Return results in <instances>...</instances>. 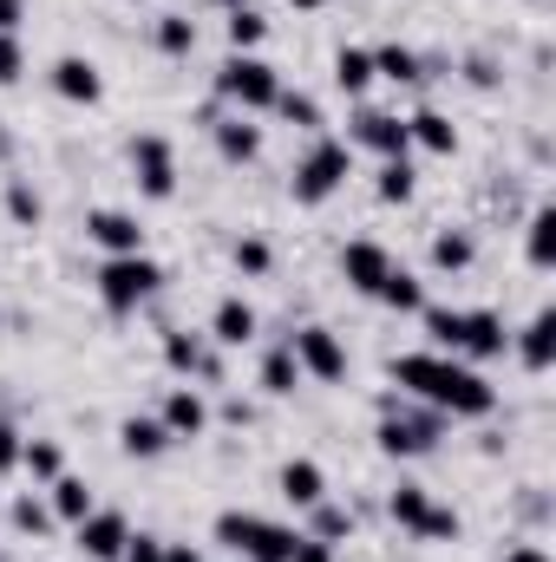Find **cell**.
<instances>
[{
	"instance_id": "cell-1",
	"label": "cell",
	"mask_w": 556,
	"mask_h": 562,
	"mask_svg": "<svg viewBox=\"0 0 556 562\" xmlns=\"http://www.w3.org/2000/svg\"><path fill=\"white\" fill-rule=\"evenodd\" d=\"M393 380L407 393H419L432 413H445V419H491L498 413V386L458 353H400Z\"/></svg>"
},
{
	"instance_id": "cell-2",
	"label": "cell",
	"mask_w": 556,
	"mask_h": 562,
	"mask_svg": "<svg viewBox=\"0 0 556 562\" xmlns=\"http://www.w3.org/2000/svg\"><path fill=\"white\" fill-rule=\"evenodd\" d=\"M347 177H354V144H347V138H314V144H308V157L294 164L288 190H294V203H301V210H314V203H327Z\"/></svg>"
},
{
	"instance_id": "cell-3",
	"label": "cell",
	"mask_w": 556,
	"mask_h": 562,
	"mask_svg": "<svg viewBox=\"0 0 556 562\" xmlns=\"http://www.w3.org/2000/svg\"><path fill=\"white\" fill-rule=\"evenodd\" d=\"M157 281H164V269L151 262V256H105L99 262V301H105V314H138L144 301L157 294Z\"/></svg>"
},
{
	"instance_id": "cell-4",
	"label": "cell",
	"mask_w": 556,
	"mask_h": 562,
	"mask_svg": "<svg viewBox=\"0 0 556 562\" xmlns=\"http://www.w3.org/2000/svg\"><path fill=\"white\" fill-rule=\"evenodd\" d=\"M216 92H223L236 112H269L276 92H281V72L269 59H256V53H230L223 72H216Z\"/></svg>"
},
{
	"instance_id": "cell-5",
	"label": "cell",
	"mask_w": 556,
	"mask_h": 562,
	"mask_svg": "<svg viewBox=\"0 0 556 562\" xmlns=\"http://www.w3.org/2000/svg\"><path fill=\"white\" fill-rule=\"evenodd\" d=\"M288 353H294V367H301L308 380H321V386L347 380V347H341V334H327V327H294V334H288Z\"/></svg>"
},
{
	"instance_id": "cell-6",
	"label": "cell",
	"mask_w": 556,
	"mask_h": 562,
	"mask_svg": "<svg viewBox=\"0 0 556 562\" xmlns=\"http://www.w3.org/2000/svg\"><path fill=\"white\" fill-rule=\"evenodd\" d=\"M132 170H138V190L151 203H170V196H177V150H170L164 132L132 138Z\"/></svg>"
},
{
	"instance_id": "cell-7",
	"label": "cell",
	"mask_w": 556,
	"mask_h": 562,
	"mask_svg": "<svg viewBox=\"0 0 556 562\" xmlns=\"http://www.w3.org/2000/svg\"><path fill=\"white\" fill-rule=\"evenodd\" d=\"M86 243H99L105 256H144V229L132 210H92L86 216Z\"/></svg>"
},
{
	"instance_id": "cell-8",
	"label": "cell",
	"mask_w": 556,
	"mask_h": 562,
	"mask_svg": "<svg viewBox=\"0 0 556 562\" xmlns=\"http://www.w3.org/2000/svg\"><path fill=\"white\" fill-rule=\"evenodd\" d=\"M73 537H79V550H86L92 562H119V557H125L132 524H125L119 510H92V517H79V524H73Z\"/></svg>"
},
{
	"instance_id": "cell-9",
	"label": "cell",
	"mask_w": 556,
	"mask_h": 562,
	"mask_svg": "<svg viewBox=\"0 0 556 562\" xmlns=\"http://www.w3.org/2000/svg\"><path fill=\"white\" fill-rule=\"evenodd\" d=\"M387 269H393V256H387V243H374V236H360V243L341 249V276H347L354 294H367V301H374V288L387 281Z\"/></svg>"
},
{
	"instance_id": "cell-10",
	"label": "cell",
	"mask_w": 556,
	"mask_h": 562,
	"mask_svg": "<svg viewBox=\"0 0 556 562\" xmlns=\"http://www.w3.org/2000/svg\"><path fill=\"white\" fill-rule=\"evenodd\" d=\"M347 144H367L380 164L413 150V138H407V119H393V112H360V119H354V132H347Z\"/></svg>"
},
{
	"instance_id": "cell-11",
	"label": "cell",
	"mask_w": 556,
	"mask_h": 562,
	"mask_svg": "<svg viewBox=\"0 0 556 562\" xmlns=\"http://www.w3.org/2000/svg\"><path fill=\"white\" fill-rule=\"evenodd\" d=\"M511 347V334H504V321L491 314V307H465V334H458V360H498Z\"/></svg>"
},
{
	"instance_id": "cell-12",
	"label": "cell",
	"mask_w": 556,
	"mask_h": 562,
	"mask_svg": "<svg viewBox=\"0 0 556 562\" xmlns=\"http://www.w3.org/2000/svg\"><path fill=\"white\" fill-rule=\"evenodd\" d=\"M164 367L184 373V380H190V373H197V380H216V373H223L216 353H210V340H203V334H184V327L164 334Z\"/></svg>"
},
{
	"instance_id": "cell-13",
	"label": "cell",
	"mask_w": 556,
	"mask_h": 562,
	"mask_svg": "<svg viewBox=\"0 0 556 562\" xmlns=\"http://www.w3.org/2000/svg\"><path fill=\"white\" fill-rule=\"evenodd\" d=\"M53 92H59L66 105H99V99H105V79H99V66H92V59L66 53V59L53 66Z\"/></svg>"
},
{
	"instance_id": "cell-14",
	"label": "cell",
	"mask_w": 556,
	"mask_h": 562,
	"mask_svg": "<svg viewBox=\"0 0 556 562\" xmlns=\"http://www.w3.org/2000/svg\"><path fill=\"white\" fill-rule=\"evenodd\" d=\"M157 425H164L170 438H203V431H210V406H203V393H197V386H170V400H164Z\"/></svg>"
},
{
	"instance_id": "cell-15",
	"label": "cell",
	"mask_w": 556,
	"mask_h": 562,
	"mask_svg": "<svg viewBox=\"0 0 556 562\" xmlns=\"http://www.w3.org/2000/svg\"><path fill=\"white\" fill-rule=\"evenodd\" d=\"M210 340H216V347H249V340H256V307H249L243 294H223L216 314H210Z\"/></svg>"
},
{
	"instance_id": "cell-16",
	"label": "cell",
	"mask_w": 556,
	"mask_h": 562,
	"mask_svg": "<svg viewBox=\"0 0 556 562\" xmlns=\"http://www.w3.org/2000/svg\"><path fill=\"white\" fill-rule=\"evenodd\" d=\"M281 497H288L294 510H314V504L327 497V471H321L314 458H288V464H281Z\"/></svg>"
},
{
	"instance_id": "cell-17",
	"label": "cell",
	"mask_w": 556,
	"mask_h": 562,
	"mask_svg": "<svg viewBox=\"0 0 556 562\" xmlns=\"http://www.w3.org/2000/svg\"><path fill=\"white\" fill-rule=\"evenodd\" d=\"M46 510H53L59 524H79V517H92V510H99V497H92V484H86V477H66V471H59V477L46 484Z\"/></svg>"
},
{
	"instance_id": "cell-18",
	"label": "cell",
	"mask_w": 556,
	"mask_h": 562,
	"mask_svg": "<svg viewBox=\"0 0 556 562\" xmlns=\"http://www.w3.org/2000/svg\"><path fill=\"white\" fill-rule=\"evenodd\" d=\"M216 150H223V164H256L263 157V125H249V112L216 119Z\"/></svg>"
},
{
	"instance_id": "cell-19",
	"label": "cell",
	"mask_w": 556,
	"mask_h": 562,
	"mask_svg": "<svg viewBox=\"0 0 556 562\" xmlns=\"http://www.w3.org/2000/svg\"><path fill=\"white\" fill-rule=\"evenodd\" d=\"M518 360H524L531 373H551V360H556V314L551 307H537L531 327L518 334Z\"/></svg>"
},
{
	"instance_id": "cell-20",
	"label": "cell",
	"mask_w": 556,
	"mask_h": 562,
	"mask_svg": "<svg viewBox=\"0 0 556 562\" xmlns=\"http://www.w3.org/2000/svg\"><path fill=\"white\" fill-rule=\"evenodd\" d=\"M407 138H413L419 150H432V157H452V150H458V132H452V119H445V112H432V105L407 119Z\"/></svg>"
},
{
	"instance_id": "cell-21",
	"label": "cell",
	"mask_w": 556,
	"mask_h": 562,
	"mask_svg": "<svg viewBox=\"0 0 556 562\" xmlns=\"http://www.w3.org/2000/svg\"><path fill=\"white\" fill-rule=\"evenodd\" d=\"M374 301H380V307H393V314H419V307H425V288H419L413 269H400V262H393L387 281L374 288Z\"/></svg>"
},
{
	"instance_id": "cell-22",
	"label": "cell",
	"mask_w": 556,
	"mask_h": 562,
	"mask_svg": "<svg viewBox=\"0 0 556 562\" xmlns=\"http://www.w3.org/2000/svg\"><path fill=\"white\" fill-rule=\"evenodd\" d=\"M119 445H125V458H164L170 451V431L157 419H144V413H132V419L119 425Z\"/></svg>"
},
{
	"instance_id": "cell-23",
	"label": "cell",
	"mask_w": 556,
	"mask_h": 562,
	"mask_svg": "<svg viewBox=\"0 0 556 562\" xmlns=\"http://www.w3.org/2000/svg\"><path fill=\"white\" fill-rule=\"evenodd\" d=\"M471 262H478V243H471L465 229H438V236H432V269H438V276H465Z\"/></svg>"
},
{
	"instance_id": "cell-24",
	"label": "cell",
	"mask_w": 556,
	"mask_h": 562,
	"mask_svg": "<svg viewBox=\"0 0 556 562\" xmlns=\"http://www.w3.org/2000/svg\"><path fill=\"white\" fill-rule=\"evenodd\" d=\"M263 524H269V517H256V510H223V517H216V543H223L230 557H249L256 537H263Z\"/></svg>"
},
{
	"instance_id": "cell-25",
	"label": "cell",
	"mask_w": 556,
	"mask_h": 562,
	"mask_svg": "<svg viewBox=\"0 0 556 562\" xmlns=\"http://www.w3.org/2000/svg\"><path fill=\"white\" fill-rule=\"evenodd\" d=\"M151 40H157V53H170V59H190V53H197V20H190V13H157Z\"/></svg>"
},
{
	"instance_id": "cell-26",
	"label": "cell",
	"mask_w": 556,
	"mask_h": 562,
	"mask_svg": "<svg viewBox=\"0 0 556 562\" xmlns=\"http://www.w3.org/2000/svg\"><path fill=\"white\" fill-rule=\"evenodd\" d=\"M334 86H341L347 99H360V92L374 86V53H367V46H341V53H334Z\"/></svg>"
},
{
	"instance_id": "cell-27",
	"label": "cell",
	"mask_w": 556,
	"mask_h": 562,
	"mask_svg": "<svg viewBox=\"0 0 556 562\" xmlns=\"http://www.w3.org/2000/svg\"><path fill=\"white\" fill-rule=\"evenodd\" d=\"M20 471H26L33 484H53V477L66 471V458H59L53 438H20Z\"/></svg>"
},
{
	"instance_id": "cell-28",
	"label": "cell",
	"mask_w": 556,
	"mask_h": 562,
	"mask_svg": "<svg viewBox=\"0 0 556 562\" xmlns=\"http://www.w3.org/2000/svg\"><path fill=\"white\" fill-rule=\"evenodd\" d=\"M294 386H301V367H294V353H288V340H281V347L263 353V393H269V400H288Z\"/></svg>"
},
{
	"instance_id": "cell-29",
	"label": "cell",
	"mask_w": 556,
	"mask_h": 562,
	"mask_svg": "<svg viewBox=\"0 0 556 562\" xmlns=\"http://www.w3.org/2000/svg\"><path fill=\"white\" fill-rule=\"evenodd\" d=\"M524 249H531V269H556V210H531V229H524Z\"/></svg>"
},
{
	"instance_id": "cell-30",
	"label": "cell",
	"mask_w": 556,
	"mask_h": 562,
	"mask_svg": "<svg viewBox=\"0 0 556 562\" xmlns=\"http://www.w3.org/2000/svg\"><path fill=\"white\" fill-rule=\"evenodd\" d=\"M374 79L419 86V79H425V72H419V53H413V46H400V40H393V46H380V53H374Z\"/></svg>"
},
{
	"instance_id": "cell-31",
	"label": "cell",
	"mask_w": 556,
	"mask_h": 562,
	"mask_svg": "<svg viewBox=\"0 0 556 562\" xmlns=\"http://www.w3.org/2000/svg\"><path fill=\"white\" fill-rule=\"evenodd\" d=\"M223 33H230V53H256L263 33H269V20L256 7H236V13H223Z\"/></svg>"
},
{
	"instance_id": "cell-32",
	"label": "cell",
	"mask_w": 556,
	"mask_h": 562,
	"mask_svg": "<svg viewBox=\"0 0 556 562\" xmlns=\"http://www.w3.org/2000/svg\"><path fill=\"white\" fill-rule=\"evenodd\" d=\"M374 190H380V203H413L419 170L407 164V157H387V164H380V183H374Z\"/></svg>"
},
{
	"instance_id": "cell-33",
	"label": "cell",
	"mask_w": 556,
	"mask_h": 562,
	"mask_svg": "<svg viewBox=\"0 0 556 562\" xmlns=\"http://www.w3.org/2000/svg\"><path fill=\"white\" fill-rule=\"evenodd\" d=\"M294 543H301V530H288V524H263V537H256L249 562H294Z\"/></svg>"
},
{
	"instance_id": "cell-34",
	"label": "cell",
	"mask_w": 556,
	"mask_h": 562,
	"mask_svg": "<svg viewBox=\"0 0 556 562\" xmlns=\"http://www.w3.org/2000/svg\"><path fill=\"white\" fill-rule=\"evenodd\" d=\"M432 510V497H425V484H400L393 497H387V517L400 524V530H419V517Z\"/></svg>"
},
{
	"instance_id": "cell-35",
	"label": "cell",
	"mask_w": 556,
	"mask_h": 562,
	"mask_svg": "<svg viewBox=\"0 0 556 562\" xmlns=\"http://www.w3.org/2000/svg\"><path fill=\"white\" fill-rule=\"evenodd\" d=\"M314 543H341V537H354V510H341V504H314V530H308Z\"/></svg>"
},
{
	"instance_id": "cell-36",
	"label": "cell",
	"mask_w": 556,
	"mask_h": 562,
	"mask_svg": "<svg viewBox=\"0 0 556 562\" xmlns=\"http://www.w3.org/2000/svg\"><path fill=\"white\" fill-rule=\"evenodd\" d=\"M269 112H281V119H288V125H301V132H321V105H314L308 92H288V86H281Z\"/></svg>"
},
{
	"instance_id": "cell-37",
	"label": "cell",
	"mask_w": 556,
	"mask_h": 562,
	"mask_svg": "<svg viewBox=\"0 0 556 562\" xmlns=\"http://www.w3.org/2000/svg\"><path fill=\"white\" fill-rule=\"evenodd\" d=\"M7 216H13L20 229H33V223L46 216V203H40V190H33V183H7Z\"/></svg>"
},
{
	"instance_id": "cell-38",
	"label": "cell",
	"mask_w": 556,
	"mask_h": 562,
	"mask_svg": "<svg viewBox=\"0 0 556 562\" xmlns=\"http://www.w3.org/2000/svg\"><path fill=\"white\" fill-rule=\"evenodd\" d=\"M413 537H425V543H458V510H445V504H432L425 517H419Z\"/></svg>"
},
{
	"instance_id": "cell-39",
	"label": "cell",
	"mask_w": 556,
	"mask_h": 562,
	"mask_svg": "<svg viewBox=\"0 0 556 562\" xmlns=\"http://www.w3.org/2000/svg\"><path fill=\"white\" fill-rule=\"evenodd\" d=\"M236 269H243V276H269V269H276V249H269L263 236H243V243H236Z\"/></svg>"
},
{
	"instance_id": "cell-40",
	"label": "cell",
	"mask_w": 556,
	"mask_h": 562,
	"mask_svg": "<svg viewBox=\"0 0 556 562\" xmlns=\"http://www.w3.org/2000/svg\"><path fill=\"white\" fill-rule=\"evenodd\" d=\"M7 517H13V530H26V537H46V524H53V510H46L40 497H20Z\"/></svg>"
},
{
	"instance_id": "cell-41",
	"label": "cell",
	"mask_w": 556,
	"mask_h": 562,
	"mask_svg": "<svg viewBox=\"0 0 556 562\" xmlns=\"http://www.w3.org/2000/svg\"><path fill=\"white\" fill-rule=\"evenodd\" d=\"M119 562H164V537L132 530V537H125V557H119Z\"/></svg>"
},
{
	"instance_id": "cell-42",
	"label": "cell",
	"mask_w": 556,
	"mask_h": 562,
	"mask_svg": "<svg viewBox=\"0 0 556 562\" xmlns=\"http://www.w3.org/2000/svg\"><path fill=\"white\" fill-rule=\"evenodd\" d=\"M26 72V53H20V33H0V86H13Z\"/></svg>"
},
{
	"instance_id": "cell-43",
	"label": "cell",
	"mask_w": 556,
	"mask_h": 562,
	"mask_svg": "<svg viewBox=\"0 0 556 562\" xmlns=\"http://www.w3.org/2000/svg\"><path fill=\"white\" fill-rule=\"evenodd\" d=\"M7 471H20V431L0 419V477H7Z\"/></svg>"
},
{
	"instance_id": "cell-44",
	"label": "cell",
	"mask_w": 556,
	"mask_h": 562,
	"mask_svg": "<svg viewBox=\"0 0 556 562\" xmlns=\"http://www.w3.org/2000/svg\"><path fill=\"white\" fill-rule=\"evenodd\" d=\"M294 562H334V543H314V537L301 530V543H294Z\"/></svg>"
},
{
	"instance_id": "cell-45",
	"label": "cell",
	"mask_w": 556,
	"mask_h": 562,
	"mask_svg": "<svg viewBox=\"0 0 556 562\" xmlns=\"http://www.w3.org/2000/svg\"><path fill=\"white\" fill-rule=\"evenodd\" d=\"M20 20H26V0H0V33H20Z\"/></svg>"
},
{
	"instance_id": "cell-46",
	"label": "cell",
	"mask_w": 556,
	"mask_h": 562,
	"mask_svg": "<svg viewBox=\"0 0 556 562\" xmlns=\"http://www.w3.org/2000/svg\"><path fill=\"white\" fill-rule=\"evenodd\" d=\"M504 562H551V550H544V543H518Z\"/></svg>"
},
{
	"instance_id": "cell-47",
	"label": "cell",
	"mask_w": 556,
	"mask_h": 562,
	"mask_svg": "<svg viewBox=\"0 0 556 562\" xmlns=\"http://www.w3.org/2000/svg\"><path fill=\"white\" fill-rule=\"evenodd\" d=\"M164 562H203V550H190V543H164Z\"/></svg>"
},
{
	"instance_id": "cell-48",
	"label": "cell",
	"mask_w": 556,
	"mask_h": 562,
	"mask_svg": "<svg viewBox=\"0 0 556 562\" xmlns=\"http://www.w3.org/2000/svg\"><path fill=\"white\" fill-rule=\"evenodd\" d=\"M288 7H294V13H321L327 0H288Z\"/></svg>"
},
{
	"instance_id": "cell-49",
	"label": "cell",
	"mask_w": 556,
	"mask_h": 562,
	"mask_svg": "<svg viewBox=\"0 0 556 562\" xmlns=\"http://www.w3.org/2000/svg\"><path fill=\"white\" fill-rule=\"evenodd\" d=\"M210 7H223V13H236V7H249V0H210Z\"/></svg>"
},
{
	"instance_id": "cell-50",
	"label": "cell",
	"mask_w": 556,
	"mask_h": 562,
	"mask_svg": "<svg viewBox=\"0 0 556 562\" xmlns=\"http://www.w3.org/2000/svg\"><path fill=\"white\" fill-rule=\"evenodd\" d=\"M7 150H13V138H7V132H0V157H7Z\"/></svg>"
},
{
	"instance_id": "cell-51",
	"label": "cell",
	"mask_w": 556,
	"mask_h": 562,
	"mask_svg": "<svg viewBox=\"0 0 556 562\" xmlns=\"http://www.w3.org/2000/svg\"><path fill=\"white\" fill-rule=\"evenodd\" d=\"M230 562H249V557H230Z\"/></svg>"
}]
</instances>
